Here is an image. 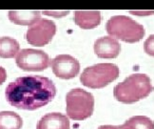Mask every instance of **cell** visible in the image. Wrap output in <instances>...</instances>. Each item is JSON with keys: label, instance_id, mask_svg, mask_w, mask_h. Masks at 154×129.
I'll use <instances>...</instances> for the list:
<instances>
[{"label": "cell", "instance_id": "6da1fadb", "mask_svg": "<svg viewBox=\"0 0 154 129\" xmlns=\"http://www.w3.org/2000/svg\"><path fill=\"white\" fill-rule=\"evenodd\" d=\"M56 95L53 81L42 76L16 79L5 89V97L11 106L33 111L50 103Z\"/></svg>", "mask_w": 154, "mask_h": 129}, {"label": "cell", "instance_id": "7a4b0ae2", "mask_svg": "<svg viewBox=\"0 0 154 129\" xmlns=\"http://www.w3.org/2000/svg\"><path fill=\"white\" fill-rule=\"evenodd\" d=\"M154 90L150 78L146 74H132L113 88V96L118 102L135 103L146 98Z\"/></svg>", "mask_w": 154, "mask_h": 129}, {"label": "cell", "instance_id": "3957f363", "mask_svg": "<svg viewBox=\"0 0 154 129\" xmlns=\"http://www.w3.org/2000/svg\"><path fill=\"white\" fill-rule=\"evenodd\" d=\"M106 31L109 36L127 43H136L145 37L144 26L127 15L111 16L106 24Z\"/></svg>", "mask_w": 154, "mask_h": 129}, {"label": "cell", "instance_id": "277c9868", "mask_svg": "<svg viewBox=\"0 0 154 129\" xmlns=\"http://www.w3.org/2000/svg\"><path fill=\"white\" fill-rule=\"evenodd\" d=\"M119 74V67L114 63H97L82 72L80 81L86 87L101 89L117 79Z\"/></svg>", "mask_w": 154, "mask_h": 129}, {"label": "cell", "instance_id": "5b68a950", "mask_svg": "<svg viewBox=\"0 0 154 129\" xmlns=\"http://www.w3.org/2000/svg\"><path fill=\"white\" fill-rule=\"evenodd\" d=\"M66 112L69 119L84 121L91 117L94 111V97L81 88H74L66 96Z\"/></svg>", "mask_w": 154, "mask_h": 129}, {"label": "cell", "instance_id": "8992f818", "mask_svg": "<svg viewBox=\"0 0 154 129\" xmlns=\"http://www.w3.org/2000/svg\"><path fill=\"white\" fill-rule=\"evenodd\" d=\"M15 63L23 71L41 72L51 65V60L44 51L23 49L15 57Z\"/></svg>", "mask_w": 154, "mask_h": 129}, {"label": "cell", "instance_id": "52a82bcc", "mask_svg": "<svg viewBox=\"0 0 154 129\" xmlns=\"http://www.w3.org/2000/svg\"><path fill=\"white\" fill-rule=\"evenodd\" d=\"M57 27L53 21L40 18L33 25L29 26L26 33L28 43L36 47H43L49 44L56 34Z\"/></svg>", "mask_w": 154, "mask_h": 129}, {"label": "cell", "instance_id": "ba28073f", "mask_svg": "<svg viewBox=\"0 0 154 129\" xmlns=\"http://www.w3.org/2000/svg\"><path fill=\"white\" fill-rule=\"evenodd\" d=\"M52 72L57 78L70 79L77 77L80 72V63L69 55H59L51 60Z\"/></svg>", "mask_w": 154, "mask_h": 129}, {"label": "cell", "instance_id": "9c48e42d", "mask_svg": "<svg viewBox=\"0 0 154 129\" xmlns=\"http://www.w3.org/2000/svg\"><path fill=\"white\" fill-rule=\"evenodd\" d=\"M95 55L100 58H115L121 52V44L110 36L98 38L93 45Z\"/></svg>", "mask_w": 154, "mask_h": 129}, {"label": "cell", "instance_id": "30bf717a", "mask_svg": "<svg viewBox=\"0 0 154 129\" xmlns=\"http://www.w3.org/2000/svg\"><path fill=\"white\" fill-rule=\"evenodd\" d=\"M74 22L77 26L84 29L91 30L96 28L102 22V15L100 11H74Z\"/></svg>", "mask_w": 154, "mask_h": 129}, {"label": "cell", "instance_id": "8fae6325", "mask_svg": "<svg viewBox=\"0 0 154 129\" xmlns=\"http://www.w3.org/2000/svg\"><path fill=\"white\" fill-rule=\"evenodd\" d=\"M69 121L61 113H49L39 120L36 129H69Z\"/></svg>", "mask_w": 154, "mask_h": 129}, {"label": "cell", "instance_id": "7c38bea8", "mask_svg": "<svg viewBox=\"0 0 154 129\" xmlns=\"http://www.w3.org/2000/svg\"><path fill=\"white\" fill-rule=\"evenodd\" d=\"M11 22L16 25L32 26L41 18V13L39 11L33 10H18L10 11L8 13Z\"/></svg>", "mask_w": 154, "mask_h": 129}, {"label": "cell", "instance_id": "4fadbf2b", "mask_svg": "<svg viewBox=\"0 0 154 129\" xmlns=\"http://www.w3.org/2000/svg\"><path fill=\"white\" fill-rule=\"evenodd\" d=\"M20 45L16 39L9 37H0V57L13 58L20 52Z\"/></svg>", "mask_w": 154, "mask_h": 129}, {"label": "cell", "instance_id": "5bb4252c", "mask_svg": "<svg viewBox=\"0 0 154 129\" xmlns=\"http://www.w3.org/2000/svg\"><path fill=\"white\" fill-rule=\"evenodd\" d=\"M23 121L21 117L13 111L0 112V129H21Z\"/></svg>", "mask_w": 154, "mask_h": 129}, {"label": "cell", "instance_id": "9a60e30c", "mask_svg": "<svg viewBox=\"0 0 154 129\" xmlns=\"http://www.w3.org/2000/svg\"><path fill=\"white\" fill-rule=\"evenodd\" d=\"M122 129H154V121L146 116H134L121 125Z\"/></svg>", "mask_w": 154, "mask_h": 129}, {"label": "cell", "instance_id": "2e32d148", "mask_svg": "<svg viewBox=\"0 0 154 129\" xmlns=\"http://www.w3.org/2000/svg\"><path fill=\"white\" fill-rule=\"evenodd\" d=\"M144 51L146 54L154 57V34H150L146 39L144 43Z\"/></svg>", "mask_w": 154, "mask_h": 129}, {"label": "cell", "instance_id": "e0dca14e", "mask_svg": "<svg viewBox=\"0 0 154 129\" xmlns=\"http://www.w3.org/2000/svg\"><path fill=\"white\" fill-rule=\"evenodd\" d=\"M69 13V11H44L43 14L46 15H50V16H53V17H62L67 15Z\"/></svg>", "mask_w": 154, "mask_h": 129}, {"label": "cell", "instance_id": "ac0fdd59", "mask_svg": "<svg viewBox=\"0 0 154 129\" xmlns=\"http://www.w3.org/2000/svg\"><path fill=\"white\" fill-rule=\"evenodd\" d=\"M6 79H7V72L2 66H0V85L4 83Z\"/></svg>", "mask_w": 154, "mask_h": 129}, {"label": "cell", "instance_id": "d6986e66", "mask_svg": "<svg viewBox=\"0 0 154 129\" xmlns=\"http://www.w3.org/2000/svg\"><path fill=\"white\" fill-rule=\"evenodd\" d=\"M97 129H122L121 125H118V126H115V125H101L99 126Z\"/></svg>", "mask_w": 154, "mask_h": 129}]
</instances>
